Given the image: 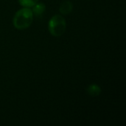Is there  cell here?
I'll list each match as a JSON object with an SVG mask.
<instances>
[{
  "mask_svg": "<svg viewBox=\"0 0 126 126\" xmlns=\"http://www.w3.org/2000/svg\"><path fill=\"white\" fill-rule=\"evenodd\" d=\"M33 21V13L29 7H24L18 10L13 17V25L18 30L28 28Z\"/></svg>",
  "mask_w": 126,
  "mask_h": 126,
  "instance_id": "6da1fadb",
  "label": "cell"
},
{
  "mask_svg": "<svg viewBox=\"0 0 126 126\" xmlns=\"http://www.w3.org/2000/svg\"><path fill=\"white\" fill-rule=\"evenodd\" d=\"M48 29L52 35L55 37L61 36L66 29L65 18L61 15H55L50 18L48 23Z\"/></svg>",
  "mask_w": 126,
  "mask_h": 126,
  "instance_id": "7a4b0ae2",
  "label": "cell"
},
{
  "mask_svg": "<svg viewBox=\"0 0 126 126\" xmlns=\"http://www.w3.org/2000/svg\"><path fill=\"white\" fill-rule=\"evenodd\" d=\"M72 10H73V4L69 0L63 1L59 7V11L62 15H69V13H71Z\"/></svg>",
  "mask_w": 126,
  "mask_h": 126,
  "instance_id": "3957f363",
  "label": "cell"
},
{
  "mask_svg": "<svg viewBox=\"0 0 126 126\" xmlns=\"http://www.w3.org/2000/svg\"><path fill=\"white\" fill-rule=\"evenodd\" d=\"M32 7V12L33 13V16L36 17L42 16V15L44 13L46 10V6L43 3H36Z\"/></svg>",
  "mask_w": 126,
  "mask_h": 126,
  "instance_id": "277c9868",
  "label": "cell"
},
{
  "mask_svg": "<svg viewBox=\"0 0 126 126\" xmlns=\"http://www.w3.org/2000/svg\"><path fill=\"white\" fill-rule=\"evenodd\" d=\"M101 88L97 84H91L86 89V92L89 95L95 97L101 94Z\"/></svg>",
  "mask_w": 126,
  "mask_h": 126,
  "instance_id": "5b68a950",
  "label": "cell"
},
{
  "mask_svg": "<svg viewBox=\"0 0 126 126\" xmlns=\"http://www.w3.org/2000/svg\"><path fill=\"white\" fill-rule=\"evenodd\" d=\"M38 0H18L19 4L23 7H32L36 3H38Z\"/></svg>",
  "mask_w": 126,
  "mask_h": 126,
  "instance_id": "8992f818",
  "label": "cell"
}]
</instances>
